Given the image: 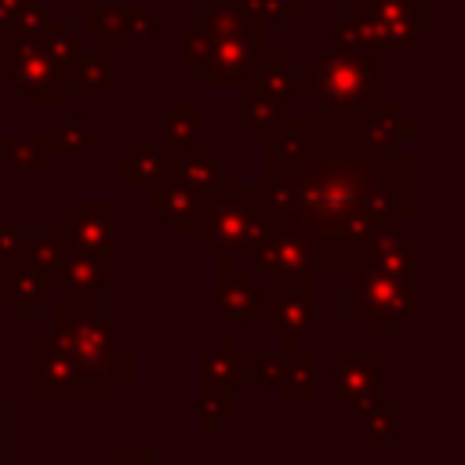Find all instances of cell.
I'll return each mask as SVG.
<instances>
[{"instance_id":"obj_8","label":"cell","mask_w":465,"mask_h":465,"mask_svg":"<svg viewBox=\"0 0 465 465\" xmlns=\"http://www.w3.org/2000/svg\"><path fill=\"white\" fill-rule=\"evenodd\" d=\"M258 320L265 323V334L276 341H298L316 323V272L291 280V283H265V302Z\"/></svg>"},{"instance_id":"obj_31","label":"cell","mask_w":465,"mask_h":465,"mask_svg":"<svg viewBox=\"0 0 465 465\" xmlns=\"http://www.w3.org/2000/svg\"><path fill=\"white\" fill-rule=\"evenodd\" d=\"M113 465H153V454L142 450V447H124V450L116 454Z\"/></svg>"},{"instance_id":"obj_34","label":"cell","mask_w":465,"mask_h":465,"mask_svg":"<svg viewBox=\"0 0 465 465\" xmlns=\"http://www.w3.org/2000/svg\"><path fill=\"white\" fill-rule=\"evenodd\" d=\"M0 465H4V454H0Z\"/></svg>"},{"instance_id":"obj_4","label":"cell","mask_w":465,"mask_h":465,"mask_svg":"<svg viewBox=\"0 0 465 465\" xmlns=\"http://www.w3.org/2000/svg\"><path fill=\"white\" fill-rule=\"evenodd\" d=\"M276 225L262 200V185H229L214 193L200 218V247L211 254H251L258 240Z\"/></svg>"},{"instance_id":"obj_30","label":"cell","mask_w":465,"mask_h":465,"mask_svg":"<svg viewBox=\"0 0 465 465\" xmlns=\"http://www.w3.org/2000/svg\"><path fill=\"white\" fill-rule=\"evenodd\" d=\"M25 254H29V232H22L15 218H0V265L18 262Z\"/></svg>"},{"instance_id":"obj_10","label":"cell","mask_w":465,"mask_h":465,"mask_svg":"<svg viewBox=\"0 0 465 465\" xmlns=\"http://www.w3.org/2000/svg\"><path fill=\"white\" fill-rule=\"evenodd\" d=\"M207 200H211L207 193H200L196 185H189L185 178H178L167 167L160 178L149 182V214L156 222H163V229L171 236H196Z\"/></svg>"},{"instance_id":"obj_28","label":"cell","mask_w":465,"mask_h":465,"mask_svg":"<svg viewBox=\"0 0 465 465\" xmlns=\"http://www.w3.org/2000/svg\"><path fill=\"white\" fill-rule=\"evenodd\" d=\"M363 421H367V440H363V447H367V450H381L385 440L400 429V403H396V400H381Z\"/></svg>"},{"instance_id":"obj_22","label":"cell","mask_w":465,"mask_h":465,"mask_svg":"<svg viewBox=\"0 0 465 465\" xmlns=\"http://www.w3.org/2000/svg\"><path fill=\"white\" fill-rule=\"evenodd\" d=\"M0 153L15 171H47L54 160L51 138H40V134H7L0 138Z\"/></svg>"},{"instance_id":"obj_12","label":"cell","mask_w":465,"mask_h":465,"mask_svg":"<svg viewBox=\"0 0 465 465\" xmlns=\"http://www.w3.org/2000/svg\"><path fill=\"white\" fill-rule=\"evenodd\" d=\"M33 363H36V378H33V392L40 403L51 400H84V381L76 363L69 360V352L44 331L33 338Z\"/></svg>"},{"instance_id":"obj_18","label":"cell","mask_w":465,"mask_h":465,"mask_svg":"<svg viewBox=\"0 0 465 465\" xmlns=\"http://www.w3.org/2000/svg\"><path fill=\"white\" fill-rule=\"evenodd\" d=\"M116 280H120V262H109L102 254L69 247L58 287H98L102 291V287H116Z\"/></svg>"},{"instance_id":"obj_20","label":"cell","mask_w":465,"mask_h":465,"mask_svg":"<svg viewBox=\"0 0 465 465\" xmlns=\"http://www.w3.org/2000/svg\"><path fill=\"white\" fill-rule=\"evenodd\" d=\"M240 363H243V352L236 349L232 334H218L214 349H207L200 356V389L236 385L240 381Z\"/></svg>"},{"instance_id":"obj_5","label":"cell","mask_w":465,"mask_h":465,"mask_svg":"<svg viewBox=\"0 0 465 465\" xmlns=\"http://www.w3.org/2000/svg\"><path fill=\"white\" fill-rule=\"evenodd\" d=\"M4 80L22 102H65L73 69L44 44V36H11L4 51Z\"/></svg>"},{"instance_id":"obj_32","label":"cell","mask_w":465,"mask_h":465,"mask_svg":"<svg viewBox=\"0 0 465 465\" xmlns=\"http://www.w3.org/2000/svg\"><path fill=\"white\" fill-rule=\"evenodd\" d=\"M0 454H4V411H0Z\"/></svg>"},{"instance_id":"obj_25","label":"cell","mask_w":465,"mask_h":465,"mask_svg":"<svg viewBox=\"0 0 465 465\" xmlns=\"http://www.w3.org/2000/svg\"><path fill=\"white\" fill-rule=\"evenodd\" d=\"M167 134H171V149L167 153L200 149V109L196 105H171L167 109Z\"/></svg>"},{"instance_id":"obj_13","label":"cell","mask_w":465,"mask_h":465,"mask_svg":"<svg viewBox=\"0 0 465 465\" xmlns=\"http://www.w3.org/2000/svg\"><path fill=\"white\" fill-rule=\"evenodd\" d=\"M265 302V283L254 280L251 265L232 262V254H218V287L214 309L222 320H258Z\"/></svg>"},{"instance_id":"obj_16","label":"cell","mask_w":465,"mask_h":465,"mask_svg":"<svg viewBox=\"0 0 465 465\" xmlns=\"http://www.w3.org/2000/svg\"><path fill=\"white\" fill-rule=\"evenodd\" d=\"M283 400L291 403H309L316 396L320 385V371H316V356L298 349V341H280V378H276Z\"/></svg>"},{"instance_id":"obj_1","label":"cell","mask_w":465,"mask_h":465,"mask_svg":"<svg viewBox=\"0 0 465 465\" xmlns=\"http://www.w3.org/2000/svg\"><path fill=\"white\" fill-rule=\"evenodd\" d=\"M262 200L305 243L316 269L363 265L367 243L414 218V156L316 120H276L265 134Z\"/></svg>"},{"instance_id":"obj_7","label":"cell","mask_w":465,"mask_h":465,"mask_svg":"<svg viewBox=\"0 0 465 465\" xmlns=\"http://www.w3.org/2000/svg\"><path fill=\"white\" fill-rule=\"evenodd\" d=\"M51 236H58L69 247L120 262V211L109 200H94V203L73 200L69 211L51 222Z\"/></svg>"},{"instance_id":"obj_21","label":"cell","mask_w":465,"mask_h":465,"mask_svg":"<svg viewBox=\"0 0 465 465\" xmlns=\"http://www.w3.org/2000/svg\"><path fill=\"white\" fill-rule=\"evenodd\" d=\"M167 167V153H156L149 138H134L131 149L116 160V171H120V185L134 189V185H149L153 178H160Z\"/></svg>"},{"instance_id":"obj_9","label":"cell","mask_w":465,"mask_h":465,"mask_svg":"<svg viewBox=\"0 0 465 465\" xmlns=\"http://www.w3.org/2000/svg\"><path fill=\"white\" fill-rule=\"evenodd\" d=\"M381 363V352H331V385L338 403H345L352 418H367L385 400V389L378 381Z\"/></svg>"},{"instance_id":"obj_23","label":"cell","mask_w":465,"mask_h":465,"mask_svg":"<svg viewBox=\"0 0 465 465\" xmlns=\"http://www.w3.org/2000/svg\"><path fill=\"white\" fill-rule=\"evenodd\" d=\"M356 134H363V138L374 142V145H400L403 138L414 134V124H411L407 116H400L396 105H378V109L360 124Z\"/></svg>"},{"instance_id":"obj_27","label":"cell","mask_w":465,"mask_h":465,"mask_svg":"<svg viewBox=\"0 0 465 465\" xmlns=\"http://www.w3.org/2000/svg\"><path fill=\"white\" fill-rule=\"evenodd\" d=\"M47 138H51L54 153H98L102 149V138L87 134V127L80 120H58Z\"/></svg>"},{"instance_id":"obj_17","label":"cell","mask_w":465,"mask_h":465,"mask_svg":"<svg viewBox=\"0 0 465 465\" xmlns=\"http://www.w3.org/2000/svg\"><path fill=\"white\" fill-rule=\"evenodd\" d=\"M167 171H174L178 178H185L189 185H196L207 196H214V193L232 185V171H225L214 156H203L200 149H193V153H167Z\"/></svg>"},{"instance_id":"obj_14","label":"cell","mask_w":465,"mask_h":465,"mask_svg":"<svg viewBox=\"0 0 465 465\" xmlns=\"http://www.w3.org/2000/svg\"><path fill=\"white\" fill-rule=\"evenodd\" d=\"M0 298H4L7 305H15L22 320H33L36 309L54 298V287H51L25 258H18V262L0 265Z\"/></svg>"},{"instance_id":"obj_33","label":"cell","mask_w":465,"mask_h":465,"mask_svg":"<svg viewBox=\"0 0 465 465\" xmlns=\"http://www.w3.org/2000/svg\"><path fill=\"white\" fill-rule=\"evenodd\" d=\"M0 411H4V389H0Z\"/></svg>"},{"instance_id":"obj_29","label":"cell","mask_w":465,"mask_h":465,"mask_svg":"<svg viewBox=\"0 0 465 465\" xmlns=\"http://www.w3.org/2000/svg\"><path fill=\"white\" fill-rule=\"evenodd\" d=\"M280 378V356H265V352H243L240 363V381L251 385H269Z\"/></svg>"},{"instance_id":"obj_24","label":"cell","mask_w":465,"mask_h":465,"mask_svg":"<svg viewBox=\"0 0 465 465\" xmlns=\"http://www.w3.org/2000/svg\"><path fill=\"white\" fill-rule=\"evenodd\" d=\"M65 254H69V243H62L58 236H29V254L25 262L58 291V280H62V265H65Z\"/></svg>"},{"instance_id":"obj_3","label":"cell","mask_w":465,"mask_h":465,"mask_svg":"<svg viewBox=\"0 0 465 465\" xmlns=\"http://www.w3.org/2000/svg\"><path fill=\"white\" fill-rule=\"evenodd\" d=\"M302 80L316 91V124L327 131H360L381 105V54L374 47L338 44Z\"/></svg>"},{"instance_id":"obj_11","label":"cell","mask_w":465,"mask_h":465,"mask_svg":"<svg viewBox=\"0 0 465 465\" xmlns=\"http://www.w3.org/2000/svg\"><path fill=\"white\" fill-rule=\"evenodd\" d=\"M251 269L262 276V283H291V280L312 276L316 262H312V254L305 251L302 240H294L291 232L272 225L258 240V247L251 251Z\"/></svg>"},{"instance_id":"obj_2","label":"cell","mask_w":465,"mask_h":465,"mask_svg":"<svg viewBox=\"0 0 465 465\" xmlns=\"http://www.w3.org/2000/svg\"><path fill=\"white\" fill-rule=\"evenodd\" d=\"M51 298V338L80 371L84 400H116L120 385L134 381V352L120 349V323L102 312L98 287H62Z\"/></svg>"},{"instance_id":"obj_6","label":"cell","mask_w":465,"mask_h":465,"mask_svg":"<svg viewBox=\"0 0 465 465\" xmlns=\"http://www.w3.org/2000/svg\"><path fill=\"white\" fill-rule=\"evenodd\" d=\"M349 309L356 320H363L367 334H396L400 323L414 316V280L374 272L367 265L349 269Z\"/></svg>"},{"instance_id":"obj_26","label":"cell","mask_w":465,"mask_h":465,"mask_svg":"<svg viewBox=\"0 0 465 465\" xmlns=\"http://www.w3.org/2000/svg\"><path fill=\"white\" fill-rule=\"evenodd\" d=\"M236 414L232 385L222 389H200V432H218L225 418Z\"/></svg>"},{"instance_id":"obj_15","label":"cell","mask_w":465,"mask_h":465,"mask_svg":"<svg viewBox=\"0 0 465 465\" xmlns=\"http://www.w3.org/2000/svg\"><path fill=\"white\" fill-rule=\"evenodd\" d=\"M363 265L374 269V272H389V276H400V280H414L418 272V247H414V236L400 232V225L378 232L367 251H363Z\"/></svg>"},{"instance_id":"obj_19","label":"cell","mask_w":465,"mask_h":465,"mask_svg":"<svg viewBox=\"0 0 465 465\" xmlns=\"http://www.w3.org/2000/svg\"><path fill=\"white\" fill-rule=\"evenodd\" d=\"M251 94L276 109H287L291 102H298V80L287 73L280 54H269V58H262L258 73L251 76Z\"/></svg>"}]
</instances>
